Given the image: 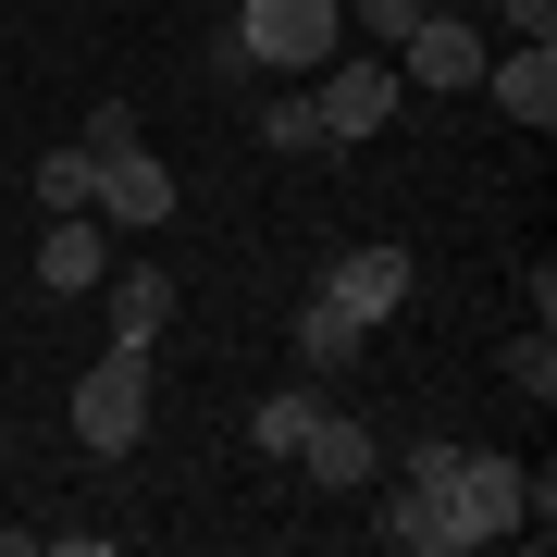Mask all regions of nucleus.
<instances>
[{
    "mask_svg": "<svg viewBox=\"0 0 557 557\" xmlns=\"http://www.w3.org/2000/svg\"><path fill=\"white\" fill-rule=\"evenodd\" d=\"M87 211L100 223H174V174H161L149 149H112L100 174H87Z\"/></svg>",
    "mask_w": 557,
    "mask_h": 557,
    "instance_id": "obj_8",
    "label": "nucleus"
},
{
    "mask_svg": "<svg viewBox=\"0 0 557 557\" xmlns=\"http://www.w3.org/2000/svg\"><path fill=\"white\" fill-rule=\"evenodd\" d=\"M137 434H149V347H112L75 384V446L87 458H137Z\"/></svg>",
    "mask_w": 557,
    "mask_h": 557,
    "instance_id": "obj_2",
    "label": "nucleus"
},
{
    "mask_svg": "<svg viewBox=\"0 0 557 557\" xmlns=\"http://www.w3.org/2000/svg\"><path fill=\"white\" fill-rule=\"evenodd\" d=\"M359 347H372V322H347L335 298H310V310H298V372H347Z\"/></svg>",
    "mask_w": 557,
    "mask_h": 557,
    "instance_id": "obj_12",
    "label": "nucleus"
},
{
    "mask_svg": "<svg viewBox=\"0 0 557 557\" xmlns=\"http://www.w3.org/2000/svg\"><path fill=\"white\" fill-rule=\"evenodd\" d=\"M298 471H310V483H335V496H359V483L384 471V446H372V421H347V409H310V434H298Z\"/></svg>",
    "mask_w": 557,
    "mask_h": 557,
    "instance_id": "obj_9",
    "label": "nucleus"
},
{
    "mask_svg": "<svg viewBox=\"0 0 557 557\" xmlns=\"http://www.w3.org/2000/svg\"><path fill=\"white\" fill-rule=\"evenodd\" d=\"M100 273H112V223H87V211L38 223V285L50 298H100Z\"/></svg>",
    "mask_w": 557,
    "mask_h": 557,
    "instance_id": "obj_7",
    "label": "nucleus"
},
{
    "mask_svg": "<svg viewBox=\"0 0 557 557\" xmlns=\"http://www.w3.org/2000/svg\"><path fill=\"white\" fill-rule=\"evenodd\" d=\"M100 310H112V347H161V322H174V273H161V260H124V273H100Z\"/></svg>",
    "mask_w": 557,
    "mask_h": 557,
    "instance_id": "obj_11",
    "label": "nucleus"
},
{
    "mask_svg": "<svg viewBox=\"0 0 557 557\" xmlns=\"http://www.w3.org/2000/svg\"><path fill=\"white\" fill-rule=\"evenodd\" d=\"M483 62H496V50H483V25H446V13H421L409 38H397V75L434 87V100H446V87H483Z\"/></svg>",
    "mask_w": 557,
    "mask_h": 557,
    "instance_id": "obj_6",
    "label": "nucleus"
},
{
    "mask_svg": "<svg viewBox=\"0 0 557 557\" xmlns=\"http://www.w3.org/2000/svg\"><path fill=\"white\" fill-rule=\"evenodd\" d=\"M421 13H434V0H347V25H372V38H384V50H397V38H409V25H421Z\"/></svg>",
    "mask_w": 557,
    "mask_h": 557,
    "instance_id": "obj_18",
    "label": "nucleus"
},
{
    "mask_svg": "<svg viewBox=\"0 0 557 557\" xmlns=\"http://www.w3.org/2000/svg\"><path fill=\"white\" fill-rule=\"evenodd\" d=\"M397 100H409V75L397 62H322V87H310V112H322V149H347V137H384L397 124Z\"/></svg>",
    "mask_w": 557,
    "mask_h": 557,
    "instance_id": "obj_3",
    "label": "nucleus"
},
{
    "mask_svg": "<svg viewBox=\"0 0 557 557\" xmlns=\"http://www.w3.org/2000/svg\"><path fill=\"white\" fill-rule=\"evenodd\" d=\"M508 384H520V397H557V335H545V322L508 335Z\"/></svg>",
    "mask_w": 557,
    "mask_h": 557,
    "instance_id": "obj_15",
    "label": "nucleus"
},
{
    "mask_svg": "<svg viewBox=\"0 0 557 557\" xmlns=\"http://www.w3.org/2000/svg\"><path fill=\"white\" fill-rule=\"evenodd\" d=\"M496 25H520V38H557V0H483Z\"/></svg>",
    "mask_w": 557,
    "mask_h": 557,
    "instance_id": "obj_19",
    "label": "nucleus"
},
{
    "mask_svg": "<svg viewBox=\"0 0 557 557\" xmlns=\"http://www.w3.org/2000/svg\"><path fill=\"white\" fill-rule=\"evenodd\" d=\"M75 149H87V161H112V149H137V112H124V100H100V112L75 124Z\"/></svg>",
    "mask_w": 557,
    "mask_h": 557,
    "instance_id": "obj_17",
    "label": "nucleus"
},
{
    "mask_svg": "<svg viewBox=\"0 0 557 557\" xmlns=\"http://www.w3.org/2000/svg\"><path fill=\"white\" fill-rule=\"evenodd\" d=\"M483 87H496V112H508V124H533V137H545V124H557V38L496 50V62H483Z\"/></svg>",
    "mask_w": 557,
    "mask_h": 557,
    "instance_id": "obj_10",
    "label": "nucleus"
},
{
    "mask_svg": "<svg viewBox=\"0 0 557 557\" xmlns=\"http://www.w3.org/2000/svg\"><path fill=\"white\" fill-rule=\"evenodd\" d=\"M87 174H100V161H87L75 137H62V149H38V211H87Z\"/></svg>",
    "mask_w": 557,
    "mask_h": 557,
    "instance_id": "obj_14",
    "label": "nucleus"
},
{
    "mask_svg": "<svg viewBox=\"0 0 557 557\" xmlns=\"http://www.w3.org/2000/svg\"><path fill=\"white\" fill-rule=\"evenodd\" d=\"M310 409H322L310 384H273V397L248 409V446H260V458H298V434H310Z\"/></svg>",
    "mask_w": 557,
    "mask_h": 557,
    "instance_id": "obj_13",
    "label": "nucleus"
},
{
    "mask_svg": "<svg viewBox=\"0 0 557 557\" xmlns=\"http://www.w3.org/2000/svg\"><path fill=\"white\" fill-rule=\"evenodd\" d=\"M260 149H322V112L310 100H273V112H260Z\"/></svg>",
    "mask_w": 557,
    "mask_h": 557,
    "instance_id": "obj_16",
    "label": "nucleus"
},
{
    "mask_svg": "<svg viewBox=\"0 0 557 557\" xmlns=\"http://www.w3.org/2000/svg\"><path fill=\"white\" fill-rule=\"evenodd\" d=\"M446 520H458V545H508V533H520V458L458 446V471H446Z\"/></svg>",
    "mask_w": 557,
    "mask_h": 557,
    "instance_id": "obj_4",
    "label": "nucleus"
},
{
    "mask_svg": "<svg viewBox=\"0 0 557 557\" xmlns=\"http://www.w3.org/2000/svg\"><path fill=\"white\" fill-rule=\"evenodd\" d=\"M347 38V0H236V50L223 62H260V75H322Z\"/></svg>",
    "mask_w": 557,
    "mask_h": 557,
    "instance_id": "obj_1",
    "label": "nucleus"
},
{
    "mask_svg": "<svg viewBox=\"0 0 557 557\" xmlns=\"http://www.w3.org/2000/svg\"><path fill=\"white\" fill-rule=\"evenodd\" d=\"M322 298H335L347 322H397L409 310V248H335V273H322Z\"/></svg>",
    "mask_w": 557,
    "mask_h": 557,
    "instance_id": "obj_5",
    "label": "nucleus"
}]
</instances>
